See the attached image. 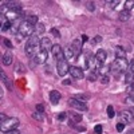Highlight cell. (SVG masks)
<instances>
[{
  "mask_svg": "<svg viewBox=\"0 0 134 134\" xmlns=\"http://www.w3.org/2000/svg\"><path fill=\"white\" fill-rule=\"evenodd\" d=\"M3 83H4L5 86H7V88H8V90H9V91H12V85H11V83H9V81H8V78H5V79L3 81Z\"/></svg>",
  "mask_w": 134,
  "mask_h": 134,
  "instance_id": "cell-31",
  "label": "cell"
},
{
  "mask_svg": "<svg viewBox=\"0 0 134 134\" xmlns=\"http://www.w3.org/2000/svg\"><path fill=\"white\" fill-rule=\"evenodd\" d=\"M4 134H20V133H19V131L15 129V130H9V131H5Z\"/></svg>",
  "mask_w": 134,
  "mask_h": 134,
  "instance_id": "cell-41",
  "label": "cell"
},
{
  "mask_svg": "<svg viewBox=\"0 0 134 134\" xmlns=\"http://www.w3.org/2000/svg\"><path fill=\"white\" fill-rule=\"evenodd\" d=\"M44 31H46V27H44L43 23H38L36 27H35V35H40V34H43Z\"/></svg>",
  "mask_w": 134,
  "mask_h": 134,
  "instance_id": "cell-22",
  "label": "cell"
},
{
  "mask_svg": "<svg viewBox=\"0 0 134 134\" xmlns=\"http://www.w3.org/2000/svg\"><path fill=\"white\" fill-rule=\"evenodd\" d=\"M5 119H7V117H5V115L2 113V114H0V122H4Z\"/></svg>",
  "mask_w": 134,
  "mask_h": 134,
  "instance_id": "cell-43",
  "label": "cell"
},
{
  "mask_svg": "<svg viewBox=\"0 0 134 134\" xmlns=\"http://www.w3.org/2000/svg\"><path fill=\"white\" fill-rule=\"evenodd\" d=\"M129 134H134V129H131V130L129 131Z\"/></svg>",
  "mask_w": 134,
  "mask_h": 134,
  "instance_id": "cell-46",
  "label": "cell"
},
{
  "mask_svg": "<svg viewBox=\"0 0 134 134\" xmlns=\"http://www.w3.org/2000/svg\"><path fill=\"white\" fill-rule=\"evenodd\" d=\"M87 9H90V11H94V9H95L93 2H88V3H87Z\"/></svg>",
  "mask_w": 134,
  "mask_h": 134,
  "instance_id": "cell-36",
  "label": "cell"
},
{
  "mask_svg": "<svg viewBox=\"0 0 134 134\" xmlns=\"http://www.w3.org/2000/svg\"><path fill=\"white\" fill-rule=\"evenodd\" d=\"M34 60H35L36 64H43V63H46L47 60V52L46 51H40L35 58H34Z\"/></svg>",
  "mask_w": 134,
  "mask_h": 134,
  "instance_id": "cell-14",
  "label": "cell"
},
{
  "mask_svg": "<svg viewBox=\"0 0 134 134\" xmlns=\"http://www.w3.org/2000/svg\"><path fill=\"white\" fill-rule=\"evenodd\" d=\"M50 100H51L52 105L59 103V100H60V93L57 91V90H52V91L50 93Z\"/></svg>",
  "mask_w": 134,
  "mask_h": 134,
  "instance_id": "cell-17",
  "label": "cell"
},
{
  "mask_svg": "<svg viewBox=\"0 0 134 134\" xmlns=\"http://www.w3.org/2000/svg\"><path fill=\"white\" fill-rule=\"evenodd\" d=\"M34 31H35V26H32L31 23H28L27 20L21 21L20 26L18 27L19 36H32V32Z\"/></svg>",
  "mask_w": 134,
  "mask_h": 134,
  "instance_id": "cell-1",
  "label": "cell"
},
{
  "mask_svg": "<svg viewBox=\"0 0 134 134\" xmlns=\"http://www.w3.org/2000/svg\"><path fill=\"white\" fill-rule=\"evenodd\" d=\"M70 47H71V48H72V51H74L75 58H76V57H79V54H81V51H82V43H81V40L75 39Z\"/></svg>",
  "mask_w": 134,
  "mask_h": 134,
  "instance_id": "cell-11",
  "label": "cell"
},
{
  "mask_svg": "<svg viewBox=\"0 0 134 134\" xmlns=\"http://www.w3.org/2000/svg\"><path fill=\"white\" fill-rule=\"evenodd\" d=\"M109 69H110V66H106V67H100V69H98L97 74H100V75L103 76V75H106V74H107Z\"/></svg>",
  "mask_w": 134,
  "mask_h": 134,
  "instance_id": "cell-27",
  "label": "cell"
},
{
  "mask_svg": "<svg viewBox=\"0 0 134 134\" xmlns=\"http://www.w3.org/2000/svg\"><path fill=\"white\" fill-rule=\"evenodd\" d=\"M40 48H42V51H46V52L52 50V43H51L50 38H42L40 39Z\"/></svg>",
  "mask_w": 134,
  "mask_h": 134,
  "instance_id": "cell-10",
  "label": "cell"
},
{
  "mask_svg": "<svg viewBox=\"0 0 134 134\" xmlns=\"http://www.w3.org/2000/svg\"><path fill=\"white\" fill-rule=\"evenodd\" d=\"M4 44H5L7 47H9V48H12V44H11V42H9V40H7V39H5V40H4Z\"/></svg>",
  "mask_w": 134,
  "mask_h": 134,
  "instance_id": "cell-42",
  "label": "cell"
},
{
  "mask_svg": "<svg viewBox=\"0 0 134 134\" xmlns=\"http://www.w3.org/2000/svg\"><path fill=\"white\" fill-rule=\"evenodd\" d=\"M27 21H28V23H31L32 26H36L38 24V16L30 15V16H27Z\"/></svg>",
  "mask_w": 134,
  "mask_h": 134,
  "instance_id": "cell-26",
  "label": "cell"
},
{
  "mask_svg": "<svg viewBox=\"0 0 134 134\" xmlns=\"http://www.w3.org/2000/svg\"><path fill=\"white\" fill-rule=\"evenodd\" d=\"M131 8H134V2H133V0H127V2L125 3V9L130 11Z\"/></svg>",
  "mask_w": 134,
  "mask_h": 134,
  "instance_id": "cell-29",
  "label": "cell"
},
{
  "mask_svg": "<svg viewBox=\"0 0 134 134\" xmlns=\"http://www.w3.org/2000/svg\"><path fill=\"white\" fill-rule=\"evenodd\" d=\"M40 51H38V46H26V54L30 58H35Z\"/></svg>",
  "mask_w": 134,
  "mask_h": 134,
  "instance_id": "cell-15",
  "label": "cell"
},
{
  "mask_svg": "<svg viewBox=\"0 0 134 134\" xmlns=\"http://www.w3.org/2000/svg\"><path fill=\"white\" fill-rule=\"evenodd\" d=\"M69 71H70V66H69V63H67V60L66 59L59 60L58 64H57V72H58V75L64 76Z\"/></svg>",
  "mask_w": 134,
  "mask_h": 134,
  "instance_id": "cell-4",
  "label": "cell"
},
{
  "mask_svg": "<svg viewBox=\"0 0 134 134\" xmlns=\"http://www.w3.org/2000/svg\"><path fill=\"white\" fill-rule=\"evenodd\" d=\"M26 46H40V40H39L38 35L30 36L28 40H27V44H26Z\"/></svg>",
  "mask_w": 134,
  "mask_h": 134,
  "instance_id": "cell-19",
  "label": "cell"
},
{
  "mask_svg": "<svg viewBox=\"0 0 134 134\" xmlns=\"http://www.w3.org/2000/svg\"><path fill=\"white\" fill-rule=\"evenodd\" d=\"M36 111H38V113H43V111H44V106L43 105H38L36 106Z\"/></svg>",
  "mask_w": 134,
  "mask_h": 134,
  "instance_id": "cell-40",
  "label": "cell"
},
{
  "mask_svg": "<svg viewBox=\"0 0 134 134\" xmlns=\"http://www.w3.org/2000/svg\"><path fill=\"white\" fill-rule=\"evenodd\" d=\"M19 126V119L18 118H7L4 122H2V131H9V130H15Z\"/></svg>",
  "mask_w": 134,
  "mask_h": 134,
  "instance_id": "cell-2",
  "label": "cell"
},
{
  "mask_svg": "<svg viewBox=\"0 0 134 134\" xmlns=\"http://www.w3.org/2000/svg\"><path fill=\"white\" fill-rule=\"evenodd\" d=\"M12 59H14V55H12V52H11V51H5V52L3 54L2 62H3V64L9 66L11 63H12Z\"/></svg>",
  "mask_w": 134,
  "mask_h": 134,
  "instance_id": "cell-16",
  "label": "cell"
},
{
  "mask_svg": "<svg viewBox=\"0 0 134 134\" xmlns=\"http://www.w3.org/2000/svg\"><path fill=\"white\" fill-rule=\"evenodd\" d=\"M109 81H110V79H109V76H107V75H103L102 78H100V82H102L103 85H107Z\"/></svg>",
  "mask_w": 134,
  "mask_h": 134,
  "instance_id": "cell-33",
  "label": "cell"
},
{
  "mask_svg": "<svg viewBox=\"0 0 134 134\" xmlns=\"http://www.w3.org/2000/svg\"><path fill=\"white\" fill-rule=\"evenodd\" d=\"M124 129H125V125L119 122V124L117 125V130H118V131H124Z\"/></svg>",
  "mask_w": 134,
  "mask_h": 134,
  "instance_id": "cell-39",
  "label": "cell"
},
{
  "mask_svg": "<svg viewBox=\"0 0 134 134\" xmlns=\"http://www.w3.org/2000/svg\"><path fill=\"white\" fill-rule=\"evenodd\" d=\"M94 131H95L97 134H102V131H103V127H102V125H97V126L94 127Z\"/></svg>",
  "mask_w": 134,
  "mask_h": 134,
  "instance_id": "cell-30",
  "label": "cell"
},
{
  "mask_svg": "<svg viewBox=\"0 0 134 134\" xmlns=\"http://www.w3.org/2000/svg\"><path fill=\"white\" fill-rule=\"evenodd\" d=\"M82 40H83V42H87V36L83 35V36H82Z\"/></svg>",
  "mask_w": 134,
  "mask_h": 134,
  "instance_id": "cell-45",
  "label": "cell"
},
{
  "mask_svg": "<svg viewBox=\"0 0 134 134\" xmlns=\"http://www.w3.org/2000/svg\"><path fill=\"white\" fill-rule=\"evenodd\" d=\"M127 67L129 63L126 59H115L113 62V64L110 66V69H113L114 71H122V72H126L127 71Z\"/></svg>",
  "mask_w": 134,
  "mask_h": 134,
  "instance_id": "cell-3",
  "label": "cell"
},
{
  "mask_svg": "<svg viewBox=\"0 0 134 134\" xmlns=\"http://www.w3.org/2000/svg\"><path fill=\"white\" fill-rule=\"evenodd\" d=\"M97 63V59L95 57H93V55L87 54L86 55V59H85V69H93V67L95 66Z\"/></svg>",
  "mask_w": 134,
  "mask_h": 134,
  "instance_id": "cell-12",
  "label": "cell"
},
{
  "mask_svg": "<svg viewBox=\"0 0 134 134\" xmlns=\"http://www.w3.org/2000/svg\"><path fill=\"white\" fill-rule=\"evenodd\" d=\"M69 72H70V75H71L72 78H75V79H82V78L85 76L82 69H79V67H75V66L70 67V71H69Z\"/></svg>",
  "mask_w": 134,
  "mask_h": 134,
  "instance_id": "cell-9",
  "label": "cell"
},
{
  "mask_svg": "<svg viewBox=\"0 0 134 134\" xmlns=\"http://www.w3.org/2000/svg\"><path fill=\"white\" fill-rule=\"evenodd\" d=\"M109 4H110L111 8H115L117 4H119V2H118V0H114V2H109Z\"/></svg>",
  "mask_w": 134,
  "mask_h": 134,
  "instance_id": "cell-38",
  "label": "cell"
},
{
  "mask_svg": "<svg viewBox=\"0 0 134 134\" xmlns=\"http://www.w3.org/2000/svg\"><path fill=\"white\" fill-rule=\"evenodd\" d=\"M32 117L35 118V119H39V121H42V119H43L42 113H38V111H36V113H34V115H32Z\"/></svg>",
  "mask_w": 134,
  "mask_h": 134,
  "instance_id": "cell-34",
  "label": "cell"
},
{
  "mask_svg": "<svg viewBox=\"0 0 134 134\" xmlns=\"http://www.w3.org/2000/svg\"><path fill=\"white\" fill-rule=\"evenodd\" d=\"M66 117H67V115H66V113H60V114H58V117H57V118H58L59 121H64V119H66Z\"/></svg>",
  "mask_w": 134,
  "mask_h": 134,
  "instance_id": "cell-37",
  "label": "cell"
},
{
  "mask_svg": "<svg viewBox=\"0 0 134 134\" xmlns=\"http://www.w3.org/2000/svg\"><path fill=\"white\" fill-rule=\"evenodd\" d=\"M130 11H126V9H124V11H121L119 12V20L121 21H127L129 19H130Z\"/></svg>",
  "mask_w": 134,
  "mask_h": 134,
  "instance_id": "cell-20",
  "label": "cell"
},
{
  "mask_svg": "<svg viewBox=\"0 0 134 134\" xmlns=\"http://www.w3.org/2000/svg\"><path fill=\"white\" fill-rule=\"evenodd\" d=\"M125 81L127 83H134V72H131L130 70H127L125 72Z\"/></svg>",
  "mask_w": 134,
  "mask_h": 134,
  "instance_id": "cell-21",
  "label": "cell"
},
{
  "mask_svg": "<svg viewBox=\"0 0 134 134\" xmlns=\"http://www.w3.org/2000/svg\"><path fill=\"white\" fill-rule=\"evenodd\" d=\"M51 52H52V55H54V58L58 59V62L64 59V52H63V50H62V47L59 46V44H55V46H52Z\"/></svg>",
  "mask_w": 134,
  "mask_h": 134,
  "instance_id": "cell-8",
  "label": "cell"
},
{
  "mask_svg": "<svg viewBox=\"0 0 134 134\" xmlns=\"http://www.w3.org/2000/svg\"><path fill=\"white\" fill-rule=\"evenodd\" d=\"M100 40H102V38H100L99 35H97V36H95V39H94V42H95V43H99Z\"/></svg>",
  "mask_w": 134,
  "mask_h": 134,
  "instance_id": "cell-44",
  "label": "cell"
},
{
  "mask_svg": "<svg viewBox=\"0 0 134 134\" xmlns=\"http://www.w3.org/2000/svg\"><path fill=\"white\" fill-rule=\"evenodd\" d=\"M115 115V111L113 109V106H107V117L109 118H113Z\"/></svg>",
  "mask_w": 134,
  "mask_h": 134,
  "instance_id": "cell-28",
  "label": "cell"
},
{
  "mask_svg": "<svg viewBox=\"0 0 134 134\" xmlns=\"http://www.w3.org/2000/svg\"><path fill=\"white\" fill-rule=\"evenodd\" d=\"M69 105L72 106V107H75V109H78L79 111H87V106H86V103L83 102V100H81V99L70 98V99H69Z\"/></svg>",
  "mask_w": 134,
  "mask_h": 134,
  "instance_id": "cell-5",
  "label": "cell"
},
{
  "mask_svg": "<svg viewBox=\"0 0 134 134\" xmlns=\"http://www.w3.org/2000/svg\"><path fill=\"white\" fill-rule=\"evenodd\" d=\"M9 27H11V21L9 20H4V19H2V31H7V30H9Z\"/></svg>",
  "mask_w": 134,
  "mask_h": 134,
  "instance_id": "cell-24",
  "label": "cell"
},
{
  "mask_svg": "<svg viewBox=\"0 0 134 134\" xmlns=\"http://www.w3.org/2000/svg\"><path fill=\"white\" fill-rule=\"evenodd\" d=\"M64 57L67 58V59H72V58H75V55H74V51H72V48L71 47H69L66 51H64Z\"/></svg>",
  "mask_w": 134,
  "mask_h": 134,
  "instance_id": "cell-25",
  "label": "cell"
},
{
  "mask_svg": "<svg viewBox=\"0 0 134 134\" xmlns=\"http://www.w3.org/2000/svg\"><path fill=\"white\" fill-rule=\"evenodd\" d=\"M115 58L117 59H126V51L122 48L121 46L115 47Z\"/></svg>",
  "mask_w": 134,
  "mask_h": 134,
  "instance_id": "cell-18",
  "label": "cell"
},
{
  "mask_svg": "<svg viewBox=\"0 0 134 134\" xmlns=\"http://www.w3.org/2000/svg\"><path fill=\"white\" fill-rule=\"evenodd\" d=\"M69 117H70V124L69 125H71V126H75V124L82 121V114L81 113H70Z\"/></svg>",
  "mask_w": 134,
  "mask_h": 134,
  "instance_id": "cell-13",
  "label": "cell"
},
{
  "mask_svg": "<svg viewBox=\"0 0 134 134\" xmlns=\"http://www.w3.org/2000/svg\"><path fill=\"white\" fill-rule=\"evenodd\" d=\"M88 81H90V82H95L97 81V72H91L90 75H88Z\"/></svg>",
  "mask_w": 134,
  "mask_h": 134,
  "instance_id": "cell-32",
  "label": "cell"
},
{
  "mask_svg": "<svg viewBox=\"0 0 134 134\" xmlns=\"http://www.w3.org/2000/svg\"><path fill=\"white\" fill-rule=\"evenodd\" d=\"M119 119H121V124H124V125H127V124H131V122L134 121V115L131 111H121L119 113Z\"/></svg>",
  "mask_w": 134,
  "mask_h": 134,
  "instance_id": "cell-7",
  "label": "cell"
},
{
  "mask_svg": "<svg viewBox=\"0 0 134 134\" xmlns=\"http://www.w3.org/2000/svg\"><path fill=\"white\" fill-rule=\"evenodd\" d=\"M5 16H7V18H5L7 20L14 21V20H16V19L23 18L24 14H23V11H21V9H9L8 12L5 14Z\"/></svg>",
  "mask_w": 134,
  "mask_h": 134,
  "instance_id": "cell-6",
  "label": "cell"
},
{
  "mask_svg": "<svg viewBox=\"0 0 134 134\" xmlns=\"http://www.w3.org/2000/svg\"><path fill=\"white\" fill-rule=\"evenodd\" d=\"M3 5H7L11 9H20V3H15V2H7V3H3Z\"/></svg>",
  "mask_w": 134,
  "mask_h": 134,
  "instance_id": "cell-23",
  "label": "cell"
},
{
  "mask_svg": "<svg viewBox=\"0 0 134 134\" xmlns=\"http://www.w3.org/2000/svg\"><path fill=\"white\" fill-rule=\"evenodd\" d=\"M51 34H52V35H54L55 38H59V36H60L59 31H58V30H55V28H52V30H51Z\"/></svg>",
  "mask_w": 134,
  "mask_h": 134,
  "instance_id": "cell-35",
  "label": "cell"
}]
</instances>
